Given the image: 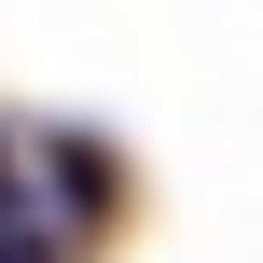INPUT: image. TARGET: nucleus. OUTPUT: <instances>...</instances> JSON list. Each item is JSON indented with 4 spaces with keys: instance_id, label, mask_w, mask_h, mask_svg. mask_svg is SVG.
Wrapping results in <instances>:
<instances>
[{
    "instance_id": "1",
    "label": "nucleus",
    "mask_w": 263,
    "mask_h": 263,
    "mask_svg": "<svg viewBox=\"0 0 263 263\" xmlns=\"http://www.w3.org/2000/svg\"><path fill=\"white\" fill-rule=\"evenodd\" d=\"M42 166H55V208H69V222H97V208H111V153H97V139H55Z\"/></svg>"
},
{
    "instance_id": "2",
    "label": "nucleus",
    "mask_w": 263,
    "mask_h": 263,
    "mask_svg": "<svg viewBox=\"0 0 263 263\" xmlns=\"http://www.w3.org/2000/svg\"><path fill=\"white\" fill-rule=\"evenodd\" d=\"M0 263H69V250H55V236H42L28 208H14V222H0Z\"/></svg>"
},
{
    "instance_id": "3",
    "label": "nucleus",
    "mask_w": 263,
    "mask_h": 263,
    "mask_svg": "<svg viewBox=\"0 0 263 263\" xmlns=\"http://www.w3.org/2000/svg\"><path fill=\"white\" fill-rule=\"evenodd\" d=\"M14 208H28V194H14V139H0V222H14Z\"/></svg>"
}]
</instances>
